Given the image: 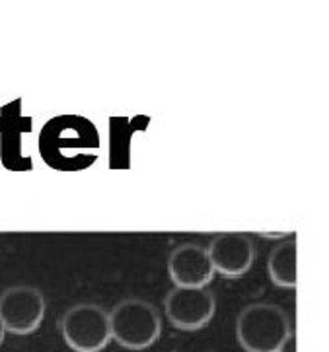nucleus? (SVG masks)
Wrapping results in <instances>:
<instances>
[{"instance_id": "nucleus-1", "label": "nucleus", "mask_w": 329, "mask_h": 352, "mask_svg": "<svg viewBox=\"0 0 329 352\" xmlns=\"http://www.w3.org/2000/svg\"><path fill=\"white\" fill-rule=\"evenodd\" d=\"M112 341L127 351H145L162 335V319L156 307L147 300L129 298L109 311Z\"/></svg>"}, {"instance_id": "nucleus-2", "label": "nucleus", "mask_w": 329, "mask_h": 352, "mask_svg": "<svg viewBox=\"0 0 329 352\" xmlns=\"http://www.w3.org/2000/svg\"><path fill=\"white\" fill-rule=\"evenodd\" d=\"M290 331L286 311L275 304H251L236 319V337L246 352H277Z\"/></svg>"}, {"instance_id": "nucleus-3", "label": "nucleus", "mask_w": 329, "mask_h": 352, "mask_svg": "<svg viewBox=\"0 0 329 352\" xmlns=\"http://www.w3.org/2000/svg\"><path fill=\"white\" fill-rule=\"evenodd\" d=\"M59 329L74 352H102L112 342L109 314L98 304L68 307L59 321Z\"/></svg>"}, {"instance_id": "nucleus-4", "label": "nucleus", "mask_w": 329, "mask_h": 352, "mask_svg": "<svg viewBox=\"0 0 329 352\" xmlns=\"http://www.w3.org/2000/svg\"><path fill=\"white\" fill-rule=\"evenodd\" d=\"M45 298L34 286H10L0 294V321L6 333L30 335L45 318Z\"/></svg>"}, {"instance_id": "nucleus-5", "label": "nucleus", "mask_w": 329, "mask_h": 352, "mask_svg": "<svg viewBox=\"0 0 329 352\" xmlns=\"http://www.w3.org/2000/svg\"><path fill=\"white\" fill-rule=\"evenodd\" d=\"M164 311L180 331H199L211 323L216 300L206 288H173L164 298Z\"/></svg>"}, {"instance_id": "nucleus-6", "label": "nucleus", "mask_w": 329, "mask_h": 352, "mask_svg": "<svg viewBox=\"0 0 329 352\" xmlns=\"http://www.w3.org/2000/svg\"><path fill=\"white\" fill-rule=\"evenodd\" d=\"M209 259L215 269V273L222 274L226 278H240L250 271L255 261V248L246 234L240 232H226L218 234L211 239Z\"/></svg>"}, {"instance_id": "nucleus-7", "label": "nucleus", "mask_w": 329, "mask_h": 352, "mask_svg": "<svg viewBox=\"0 0 329 352\" xmlns=\"http://www.w3.org/2000/svg\"><path fill=\"white\" fill-rule=\"evenodd\" d=\"M168 274L176 288H204L213 280L215 269L206 248L197 243H183L168 257Z\"/></svg>"}, {"instance_id": "nucleus-8", "label": "nucleus", "mask_w": 329, "mask_h": 352, "mask_svg": "<svg viewBox=\"0 0 329 352\" xmlns=\"http://www.w3.org/2000/svg\"><path fill=\"white\" fill-rule=\"evenodd\" d=\"M269 278L275 286L296 288V239L275 245L267 259Z\"/></svg>"}, {"instance_id": "nucleus-9", "label": "nucleus", "mask_w": 329, "mask_h": 352, "mask_svg": "<svg viewBox=\"0 0 329 352\" xmlns=\"http://www.w3.org/2000/svg\"><path fill=\"white\" fill-rule=\"evenodd\" d=\"M277 352H296V333L295 331H290V333L286 335V339L281 342V346L277 349Z\"/></svg>"}, {"instance_id": "nucleus-10", "label": "nucleus", "mask_w": 329, "mask_h": 352, "mask_svg": "<svg viewBox=\"0 0 329 352\" xmlns=\"http://www.w3.org/2000/svg\"><path fill=\"white\" fill-rule=\"evenodd\" d=\"M259 236L267 239H283L290 236V232H259Z\"/></svg>"}, {"instance_id": "nucleus-11", "label": "nucleus", "mask_w": 329, "mask_h": 352, "mask_svg": "<svg viewBox=\"0 0 329 352\" xmlns=\"http://www.w3.org/2000/svg\"><path fill=\"white\" fill-rule=\"evenodd\" d=\"M4 335H6V331H4V325H2V321H0V344L4 342Z\"/></svg>"}]
</instances>
